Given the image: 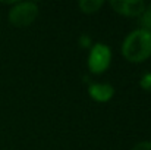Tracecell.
I'll list each match as a JSON object with an SVG mask.
<instances>
[{
  "label": "cell",
  "mask_w": 151,
  "mask_h": 150,
  "mask_svg": "<svg viewBox=\"0 0 151 150\" xmlns=\"http://www.w3.org/2000/svg\"><path fill=\"white\" fill-rule=\"evenodd\" d=\"M122 54L129 62H144L151 56V33L138 28L126 36L122 44Z\"/></svg>",
  "instance_id": "cell-1"
},
{
  "label": "cell",
  "mask_w": 151,
  "mask_h": 150,
  "mask_svg": "<svg viewBox=\"0 0 151 150\" xmlns=\"http://www.w3.org/2000/svg\"><path fill=\"white\" fill-rule=\"evenodd\" d=\"M38 15V4L34 1H21L16 3L9 10V21L15 27H28L31 25Z\"/></svg>",
  "instance_id": "cell-2"
},
{
  "label": "cell",
  "mask_w": 151,
  "mask_h": 150,
  "mask_svg": "<svg viewBox=\"0 0 151 150\" xmlns=\"http://www.w3.org/2000/svg\"><path fill=\"white\" fill-rule=\"evenodd\" d=\"M111 62V50L104 43H97L91 47L88 56V68L94 74L104 72Z\"/></svg>",
  "instance_id": "cell-3"
},
{
  "label": "cell",
  "mask_w": 151,
  "mask_h": 150,
  "mask_svg": "<svg viewBox=\"0 0 151 150\" xmlns=\"http://www.w3.org/2000/svg\"><path fill=\"white\" fill-rule=\"evenodd\" d=\"M117 13L125 16H139L145 9L142 0H110L109 3Z\"/></svg>",
  "instance_id": "cell-4"
},
{
  "label": "cell",
  "mask_w": 151,
  "mask_h": 150,
  "mask_svg": "<svg viewBox=\"0 0 151 150\" xmlns=\"http://www.w3.org/2000/svg\"><path fill=\"white\" fill-rule=\"evenodd\" d=\"M88 93L96 101H109L114 94V88L110 84H91Z\"/></svg>",
  "instance_id": "cell-5"
},
{
  "label": "cell",
  "mask_w": 151,
  "mask_h": 150,
  "mask_svg": "<svg viewBox=\"0 0 151 150\" xmlns=\"http://www.w3.org/2000/svg\"><path fill=\"white\" fill-rule=\"evenodd\" d=\"M78 6L84 13H96L103 6V0H81Z\"/></svg>",
  "instance_id": "cell-6"
},
{
  "label": "cell",
  "mask_w": 151,
  "mask_h": 150,
  "mask_svg": "<svg viewBox=\"0 0 151 150\" xmlns=\"http://www.w3.org/2000/svg\"><path fill=\"white\" fill-rule=\"evenodd\" d=\"M141 22H142V28L151 33V4L148 7L145 6V9L142 12V16H141Z\"/></svg>",
  "instance_id": "cell-7"
},
{
  "label": "cell",
  "mask_w": 151,
  "mask_h": 150,
  "mask_svg": "<svg viewBox=\"0 0 151 150\" xmlns=\"http://www.w3.org/2000/svg\"><path fill=\"white\" fill-rule=\"evenodd\" d=\"M132 150H151V141H141V143L135 144Z\"/></svg>",
  "instance_id": "cell-8"
}]
</instances>
